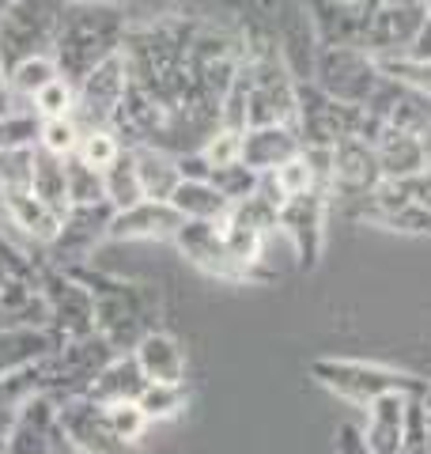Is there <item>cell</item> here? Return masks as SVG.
Returning a JSON list of instances; mask_svg holds the SVG:
<instances>
[{
	"label": "cell",
	"mask_w": 431,
	"mask_h": 454,
	"mask_svg": "<svg viewBox=\"0 0 431 454\" xmlns=\"http://www.w3.org/2000/svg\"><path fill=\"white\" fill-rule=\"evenodd\" d=\"M129 20L121 16L118 0H76L65 4L61 27L53 42V61L68 83H80L98 61L121 50Z\"/></svg>",
	"instance_id": "obj_1"
},
{
	"label": "cell",
	"mask_w": 431,
	"mask_h": 454,
	"mask_svg": "<svg viewBox=\"0 0 431 454\" xmlns=\"http://www.w3.org/2000/svg\"><path fill=\"white\" fill-rule=\"evenodd\" d=\"M72 273L91 288L95 330L103 333L118 352H133L137 340L148 330H155L160 295H155L152 284L110 277V273H103V269H91V265H80V269H72Z\"/></svg>",
	"instance_id": "obj_2"
},
{
	"label": "cell",
	"mask_w": 431,
	"mask_h": 454,
	"mask_svg": "<svg viewBox=\"0 0 431 454\" xmlns=\"http://www.w3.org/2000/svg\"><path fill=\"white\" fill-rule=\"evenodd\" d=\"M310 379L322 390L337 394L341 402H349L356 409H367L382 394H424L420 375L401 372V367L371 364V360H349V356H322L310 360Z\"/></svg>",
	"instance_id": "obj_3"
},
{
	"label": "cell",
	"mask_w": 431,
	"mask_h": 454,
	"mask_svg": "<svg viewBox=\"0 0 431 454\" xmlns=\"http://www.w3.org/2000/svg\"><path fill=\"white\" fill-rule=\"evenodd\" d=\"M118 356V348L110 340L91 330L83 337H61L46 360H42V379H46V394L57 402H72V397H83L91 390L95 375Z\"/></svg>",
	"instance_id": "obj_4"
},
{
	"label": "cell",
	"mask_w": 431,
	"mask_h": 454,
	"mask_svg": "<svg viewBox=\"0 0 431 454\" xmlns=\"http://www.w3.org/2000/svg\"><path fill=\"white\" fill-rule=\"evenodd\" d=\"M61 12L65 0H12L0 12V61L4 68L27 61V57H53Z\"/></svg>",
	"instance_id": "obj_5"
},
{
	"label": "cell",
	"mask_w": 431,
	"mask_h": 454,
	"mask_svg": "<svg viewBox=\"0 0 431 454\" xmlns=\"http://www.w3.org/2000/svg\"><path fill=\"white\" fill-rule=\"evenodd\" d=\"M382 80L379 61L359 46H318V61H314V83L341 98V103L364 106L375 95Z\"/></svg>",
	"instance_id": "obj_6"
},
{
	"label": "cell",
	"mask_w": 431,
	"mask_h": 454,
	"mask_svg": "<svg viewBox=\"0 0 431 454\" xmlns=\"http://www.w3.org/2000/svg\"><path fill=\"white\" fill-rule=\"evenodd\" d=\"M38 292H42V303H46V322L57 337H83L95 330L91 288L72 269H57L46 262L38 277Z\"/></svg>",
	"instance_id": "obj_7"
},
{
	"label": "cell",
	"mask_w": 431,
	"mask_h": 454,
	"mask_svg": "<svg viewBox=\"0 0 431 454\" xmlns=\"http://www.w3.org/2000/svg\"><path fill=\"white\" fill-rule=\"evenodd\" d=\"M129 91V65L121 50L98 61L88 76L76 83V106H72V121L83 129H110Z\"/></svg>",
	"instance_id": "obj_8"
},
{
	"label": "cell",
	"mask_w": 431,
	"mask_h": 454,
	"mask_svg": "<svg viewBox=\"0 0 431 454\" xmlns=\"http://www.w3.org/2000/svg\"><path fill=\"white\" fill-rule=\"evenodd\" d=\"M110 220H114V205H110V201H98V205H72L65 216H61V227H57L53 243L46 247V262L57 265V269L91 265L95 250L106 243Z\"/></svg>",
	"instance_id": "obj_9"
},
{
	"label": "cell",
	"mask_w": 431,
	"mask_h": 454,
	"mask_svg": "<svg viewBox=\"0 0 431 454\" xmlns=\"http://www.w3.org/2000/svg\"><path fill=\"white\" fill-rule=\"evenodd\" d=\"M325 216H329V190H310L299 197H287L280 208V239L292 247V258L299 269H314L325 247Z\"/></svg>",
	"instance_id": "obj_10"
},
{
	"label": "cell",
	"mask_w": 431,
	"mask_h": 454,
	"mask_svg": "<svg viewBox=\"0 0 431 454\" xmlns=\"http://www.w3.org/2000/svg\"><path fill=\"white\" fill-rule=\"evenodd\" d=\"M61 216L65 212H57L53 205L42 201V197H35L31 186L0 190V220H4V227L42 254H46V247L53 243L57 227H61Z\"/></svg>",
	"instance_id": "obj_11"
},
{
	"label": "cell",
	"mask_w": 431,
	"mask_h": 454,
	"mask_svg": "<svg viewBox=\"0 0 431 454\" xmlns=\"http://www.w3.org/2000/svg\"><path fill=\"white\" fill-rule=\"evenodd\" d=\"M170 243L200 273H208L216 280H242L223 243V220H182Z\"/></svg>",
	"instance_id": "obj_12"
},
{
	"label": "cell",
	"mask_w": 431,
	"mask_h": 454,
	"mask_svg": "<svg viewBox=\"0 0 431 454\" xmlns=\"http://www.w3.org/2000/svg\"><path fill=\"white\" fill-rule=\"evenodd\" d=\"M57 435H61V402L42 390L20 409L16 424L8 428L4 454H53Z\"/></svg>",
	"instance_id": "obj_13"
},
{
	"label": "cell",
	"mask_w": 431,
	"mask_h": 454,
	"mask_svg": "<svg viewBox=\"0 0 431 454\" xmlns=\"http://www.w3.org/2000/svg\"><path fill=\"white\" fill-rule=\"evenodd\" d=\"M182 216L175 212L170 201H144L129 205V208H114V220H110V231H106V243H152V239H175Z\"/></svg>",
	"instance_id": "obj_14"
},
{
	"label": "cell",
	"mask_w": 431,
	"mask_h": 454,
	"mask_svg": "<svg viewBox=\"0 0 431 454\" xmlns=\"http://www.w3.org/2000/svg\"><path fill=\"white\" fill-rule=\"evenodd\" d=\"M61 428L88 454H144L140 443H125V439H118L106 428L103 405L91 402L88 394L72 397V402H61Z\"/></svg>",
	"instance_id": "obj_15"
},
{
	"label": "cell",
	"mask_w": 431,
	"mask_h": 454,
	"mask_svg": "<svg viewBox=\"0 0 431 454\" xmlns=\"http://www.w3.org/2000/svg\"><path fill=\"white\" fill-rule=\"evenodd\" d=\"M133 356L140 364V372L148 382H185V372H190V356H185V345L167 333V330H148L137 345H133Z\"/></svg>",
	"instance_id": "obj_16"
},
{
	"label": "cell",
	"mask_w": 431,
	"mask_h": 454,
	"mask_svg": "<svg viewBox=\"0 0 431 454\" xmlns=\"http://www.w3.org/2000/svg\"><path fill=\"white\" fill-rule=\"evenodd\" d=\"M409 397L412 394H382L375 397L364 413V443L371 454H401L405 443V413H409Z\"/></svg>",
	"instance_id": "obj_17"
},
{
	"label": "cell",
	"mask_w": 431,
	"mask_h": 454,
	"mask_svg": "<svg viewBox=\"0 0 431 454\" xmlns=\"http://www.w3.org/2000/svg\"><path fill=\"white\" fill-rule=\"evenodd\" d=\"M299 152H303V137L295 125H250L242 133V163L254 167L257 175L277 170Z\"/></svg>",
	"instance_id": "obj_18"
},
{
	"label": "cell",
	"mask_w": 431,
	"mask_h": 454,
	"mask_svg": "<svg viewBox=\"0 0 431 454\" xmlns=\"http://www.w3.org/2000/svg\"><path fill=\"white\" fill-rule=\"evenodd\" d=\"M61 345L50 325H0V375L35 367Z\"/></svg>",
	"instance_id": "obj_19"
},
{
	"label": "cell",
	"mask_w": 431,
	"mask_h": 454,
	"mask_svg": "<svg viewBox=\"0 0 431 454\" xmlns=\"http://www.w3.org/2000/svg\"><path fill=\"white\" fill-rule=\"evenodd\" d=\"M375 152H379L382 178H412L427 167L424 140L416 133H409V129H397V125H390V121H386L382 137L375 140Z\"/></svg>",
	"instance_id": "obj_20"
},
{
	"label": "cell",
	"mask_w": 431,
	"mask_h": 454,
	"mask_svg": "<svg viewBox=\"0 0 431 454\" xmlns=\"http://www.w3.org/2000/svg\"><path fill=\"white\" fill-rule=\"evenodd\" d=\"M144 387H148V379H144L137 356H133V352H118V356H114L103 372L95 375L88 397H91V402H98V405L137 402Z\"/></svg>",
	"instance_id": "obj_21"
},
{
	"label": "cell",
	"mask_w": 431,
	"mask_h": 454,
	"mask_svg": "<svg viewBox=\"0 0 431 454\" xmlns=\"http://www.w3.org/2000/svg\"><path fill=\"white\" fill-rule=\"evenodd\" d=\"M133 152H137V170H140L144 197H152V201H170V193H175L178 182H182L178 155L160 148V145H137Z\"/></svg>",
	"instance_id": "obj_22"
},
{
	"label": "cell",
	"mask_w": 431,
	"mask_h": 454,
	"mask_svg": "<svg viewBox=\"0 0 431 454\" xmlns=\"http://www.w3.org/2000/svg\"><path fill=\"white\" fill-rule=\"evenodd\" d=\"M170 205H175L182 220H227L231 216V201L208 178H182L178 190L170 193Z\"/></svg>",
	"instance_id": "obj_23"
},
{
	"label": "cell",
	"mask_w": 431,
	"mask_h": 454,
	"mask_svg": "<svg viewBox=\"0 0 431 454\" xmlns=\"http://www.w3.org/2000/svg\"><path fill=\"white\" fill-rule=\"evenodd\" d=\"M31 193L42 197L57 212H68V182H65V155H53L35 145V163H31Z\"/></svg>",
	"instance_id": "obj_24"
},
{
	"label": "cell",
	"mask_w": 431,
	"mask_h": 454,
	"mask_svg": "<svg viewBox=\"0 0 431 454\" xmlns=\"http://www.w3.org/2000/svg\"><path fill=\"white\" fill-rule=\"evenodd\" d=\"M103 182H106V201L114 208H129V205L144 201V186H140V170H137V152L133 148H121L103 167Z\"/></svg>",
	"instance_id": "obj_25"
},
{
	"label": "cell",
	"mask_w": 431,
	"mask_h": 454,
	"mask_svg": "<svg viewBox=\"0 0 431 454\" xmlns=\"http://www.w3.org/2000/svg\"><path fill=\"white\" fill-rule=\"evenodd\" d=\"M137 405L144 409L148 424H167V420H178L185 413L190 390H185V382H148V387L140 390Z\"/></svg>",
	"instance_id": "obj_26"
},
{
	"label": "cell",
	"mask_w": 431,
	"mask_h": 454,
	"mask_svg": "<svg viewBox=\"0 0 431 454\" xmlns=\"http://www.w3.org/2000/svg\"><path fill=\"white\" fill-rule=\"evenodd\" d=\"M65 182H68V208L72 205H98V201H106L103 167H91L88 160H80L76 152L65 155Z\"/></svg>",
	"instance_id": "obj_27"
},
{
	"label": "cell",
	"mask_w": 431,
	"mask_h": 454,
	"mask_svg": "<svg viewBox=\"0 0 431 454\" xmlns=\"http://www.w3.org/2000/svg\"><path fill=\"white\" fill-rule=\"evenodd\" d=\"M103 420H106V428L125 439V443H140L144 432L152 428L148 417H144V409L137 402H114V405H103Z\"/></svg>",
	"instance_id": "obj_28"
},
{
	"label": "cell",
	"mask_w": 431,
	"mask_h": 454,
	"mask_svg": "<svg viewBox=\"0 0 431 454\" xmlns=\"http://www.w3.org/2000/svg\"><path fill=\"white\" fill-rule=\"evenodd\" d=\"M208 182L216 190H220L227 201L231 205H239V201H247V197L257 190V170L254 167H247V163H227V167H216L212 175H208Z\"/></svg>",
	"instance_id": "obj_29"
},
{
	"label": "cell",
	"mask_w": 431,
	"mask_h": 454,
	"mask_svg": "<svg viewBox=\"0 0 431 454\" xmlns=\"http://www.w3.org/2000/svg\"><path fill=\"white\" fill-rule=\"evenodd\" d=\"M272 178L280 182V190L287 197H299V193H310V190H325L318 182V170H314V163L307 160V152H299L287 163H280L277 170H272Z\"/></svg>",
	"instance_id": "obj_30"
},
{
	"label": "cell",
	"mask_w": 431,
	"mask_h": 454,
	"mask_svg": "<svg viewBox=\"0 0 431 454\" xmlns=\"http://www.w3.org/2000/svg\"><path fill=\"white\" fill-rule=\"evenodd\" d=\"M72 106H76V83H68L65 76L50 80L46 88L35 95L38 118H72Z\"/></svg>",
	"instance_id": "obj_31"
},
{
	"label": "cell",
	"mask_w": 431,
	"mask_h": 454,
	"mask_svg": "<svg viewBox=\"0 0 431 454\" xmlns=\"http://www.w3.org/2000/svg\"><path fill=\"white\" fill-rule=\"evenodd\" d=\"M80 145V125L72 118H42L38 125V148L53 155H72Z\"/></svg>",
	"instance_id": "obj_32"
},
{
	"label": "cell",
	"mask_w": 431,
	"mask_h": 454,
	"mask_svg": "<svg viewBox=\"0 0 431 454\" xmlns=\"http://www.w3.org/2000/svg\"><path fill=\"white\" fill-rule=\"evenodd\" d=\"M242 133L247 129H227V125H216V133L200 145V155L208 160V167H227L242 160Z\"/></svg>",
	"instance_id": "obj_33"
},
{
	"label": "cell",
	"mask_w": 431,
	"mask_h": 454,
	"mask_svg": "<svg viewBox=\"0 0 431 454\" xmlns=\"http://www.w3.org/2000/svg\"><path fill=\"white\" fill-rule=\"evenodd\" d=\"M38 114H0V148H31L38 145Z\"/></svg>",
	"instance_id": "obj_34"
},
{
	"label": "cell",
	"mask_w": 431,
	"mask_h": 454,
	"mask_svg": "<svg viewBox=\"0 0 431 454\" xmlns=\"http://www.w3.org/2000/svg\"><path fill=\"white\" fill-rule=\"evenodd\" d=\"M121 148L125 145L118 140V133H114V129H83L80 145H76V155H80V160H88L91 167H106Z\"/></svg>",
	"instance_id": "obj_35"
},
{
	"label": "cell",
	"mask_w": 431,
	"mask_h": 454,
	"mask_svg": "<svg viewBox=\"0 0 431 454\" xmlns=\"http://www.w3.org/2000/svg\"><path fill=\"white\" fill-rule=\"evenodd\" d=\"M31 163H35V145L31 148H0V190L31 186Z\"/></svg>",
	"instance_id": "obj_36"
},
{
	"label": "cell",
	"mask_w": 431,
	"mask_h": 454,
	"mask_svg": "<svg viewBox=\"0 0 431 454\" xmlns=\"http://www.w3.org/2000/svg\"><path fill=\"white\" fill-rule=\"evenodd\" d=\"M333 450H337V454H371L367 443H364V432H359L356 424H337V432H333Z\"/></svg>",
	"instance_id": "obj_37"
},
{
	"label": "cell",
	"mask_w": 431,
	"mask_h": 454,
	"mask_svg": "<svg viewBox=\"0 0 431 454\" xmlns=\"http://www.w3.org/2000/svg\"><path fill=\"white\" fill-rule=\"evenodd\" d=\"M405 186H409V197H412V205H420L424 212H431V163L420 170V175H412L405 178Z\"/></svg>",
	"instance_id": "obj_38"
},
{
	"label": "cell",
	"mask_w": 431,
	"mask_h": 454,
	"mask_svg": "<svg viewBox=\"0 0 431 454\" xmlns=\"http://www.w3.org/2000/svg\"><path fill=\"white\" fill-rule=\"evenodd\" d=\"M0 114H12V83H8L4 61H0Z\"/></svg>",
	"instance_id": "obj_39"
},
{
	"label": "cell",
	"mask_w": 431,
	"mask_h": 454,
	"mask_svg": "<svg viewBox=\"0 0 431 454\" xmlns=\"http://www.w3.org/2000/svg\"><path fill=\"white\" fill-rule=\"evenodd\" d=\"M53 454H88V450H83L76 439H68L65 428H61V435H57V443H53Z\"/></svg>",
	"instance_id": "obj_40"
},
{
	"label": "cell",
	"mask_w": 431,
	"mask_h": 454,
	"mask_svg": "<svg viewBox=\"0 0 431 454\" xmlns=\"http://www.w3.org/2000/svg\"><path fill=\"white\" fill-rule=\"evenodd\" d=\"M401 454H431V443H405Z\"/></svg>",
	"instance_id": "obj_41"
},
{
	"label": "cell",
	"mask_w": 431,
	"mask_h": 454,
	"mask_svg": "<svg viewBox=\"0 0 431 454\" xmlns=\"http://www.w3.org/2000/svg\"><path fill=\"white\" fill-rule=\"evenodd\" d=\"M420 402H424V405H427V409H431V379H427V382H424V394H420Z\"/></svg>",
	"instance_id": "obj_42"
},
{
	"label": "cell",
	"mask_w": 431,
	"mask_h": 454,
	"mask_svg": "<svg viewBox=\"0 0 431 454\" xmlns=\"http://www.w3.org/2000/svg\"><path fill=\"white\" fill-rule=\"evenodd\" d=\"M427 439H431V409H427Z\"/></svg>",
	"instance_id": "obj_43"
},
{
	"label": "cell",
	"mask_w": 431,
	"mask_h": 454,
	"mask_svg": "<svg viewBox=\"0 0 431 454\" xmlns=\"http://www.w3.org/2000/svg\"><path fill=\"white\" fill-rule=\"evenodd\" d=\"M8 4H12V0H0V12H4V8H8Z\"/></svg>",
	"instance_id": "obj_44"
}]
</instances>
